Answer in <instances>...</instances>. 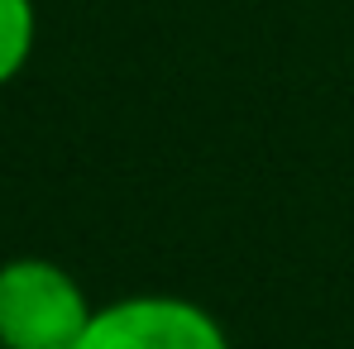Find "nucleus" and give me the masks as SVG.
Segmentation results:
<instances>
[{
    "mask_svg": "<svg viewBox=\"0 0 354 349\" xmlns=\"http://www.w3.org/2000/svg\"><path fill=\"white\" fill-rule=\"evenodd\" d=\"M39 44V10L34 0H0V86H10Z\"/></svg>",
    "mask_w": 354,
    "mask_h": 349,
    "instance_id": "obj_3",
    "label": "nucleus"
},
{
    "mask_svg": "<svg viewBox=\"0 0 354 349\" xmlns=\"http://www.w3.org/2000/svg\"><path fill=\"white\" fill-rule=\"evenodd\" d=\"M82 283L39 254L0 263V349H77L91 326Z\"/></svg>",
    "mask_w": 354,
    "mask_h": 349,
    "instance_id": "obj_1",
    "label": "nucleus"
},
{
    "mask_svg": "<svg viewBox=\"0 0 354 349\" xmlns=\"http://www.w3.org/2000/svg\"><path fill=\"white\" fill-rule=\"evenodd\" d=\"M77 349H230V335L187 296L139 292L96 306Z\"/></svg>",
    "mask_w": 354,
    "mask_h": 349,
    "instance_id": "obj_2",
    "label": "nucleus"
}]
</instances>
